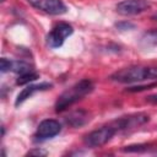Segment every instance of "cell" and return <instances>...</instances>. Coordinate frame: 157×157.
Returning <instances> with one entry per match:
<instances>
[{
    "mask_svg": "<svg viewBox=\"0 0 157 157\" xmlns=\"http://www.w3.org/2000/svg\"><path fill=\"white\" fill-rule=\"evenodd\" d=\"M119 83H135L157 80V65H132L113 72L109 77Z\"/></svg>",
    "mask_w": 157,
    "mask_h": 157,
    "instance_id": "6da1fadb",
    "label": "cell"
},
{
    "mask_svg": "<svg viewBox=\"0 0 157 157\" xmlns=\"http://www.w3.org/2000/svg\"><path fill=\"white\" fill-rule=\"evenodd\" d=\"M92 90H93V83L88 78H83V80L76 82L74 86L67 88L65 92H63L58 97L56 103H55V112L56 113H61V112L66 110L74 103L78 102L85 96L91 93Z\"/></svg>",
    "mask_w": 157,
    "mask_h": 157,
    "instance_id": "7a4b0ae2",
    "label": "cell"
},
{
    "mask_svg": "<svg viewBox=\"0 0 157 157\" xmlns=\"http://www.w3.org/2000/svg\"><path fill=\"white\" fill-rule=\"evenodd\" d=\"M115 132H117V130L110 124H108V125H104V126L87 134L83 139V142L87 147H91V148L101 147V146L105 145L108 141H110L112 137L115 135Z\"/></svg>",
    "mask_w": 157,
    "mask_h": 157,
    "instance_id": "3957f363",
    "label": "cell"
},
{
    "mask_svg": "<svg viewBox=\"0 0 157 157\" xmlns=\"http://www.w3.org/2000/svg\"><path fill=\"white\" fill-rule=\"evenodd\" d=\"M150 120L148 114L146 113H134L129 114L125 117H120L110 123V125L118 131H125V130H131L135 128H139L144 124H146Z\"/></svg>",
    "mask_w": 157,
    "mask_h": 157,
    "instance_id": "277c9868",
    "label": "cell"
},
{
    "mask_svg": "<svg viewBox=\"0 0 157 157\" xmlns=\"http://www.w3.org/2000/svg\"><path fill=\"white\" fill-rule=\"evenodd\" d=\"M74 32V28L71 25L66 23V22H60L58 25H55L52 31L48 33L47 36V44L55 49V48H59L63 45V43L65 42V39L71 36Z\"/></svg>",
    "mask_w": 157,
    "mask_h": 157,
    "instance_id": "5b68a950",
    "label": "cell"
},
{
    "mask_svg": "<svg viewBox=\"0 0 157 157\" xmlns=\"http://www.w3.org/2000/svg\"><path fill=\"white\" fill-rule=\"evenodd\" d=\"M151 7V4L147 0H121L117 4V12L124 16L139 15L145 12Z\"/></svg>",
    "mask_w": 157,
    "mask_h": 157,
    "instance_id": "8992f818",
    "label": "cell"
},
{
    "mask_svg": "<svg viewBox=\"0 0 157 157\" xmlns=\"http://www.w3.org/2000/svg\"><path fill=\"white\" fill-rule=\"evenodd\" d=\"M61 131V124L55 119H45L39 123L34 137L37 141H45L53 139Z\"/></svg>",
    "mask_w": 157,
    "mask_h": 157,
    "instance_id": "52a82bcc",
    "label": "cell"
},
{
    "mask_svg": "<svg viewBox=\"0 0 157 157\" xmlns=\"http://www.w3.org/2000/svg\"><path fill=\"white\" fill-rule=\"evenodd\" d=\"M27 2L49 15H63L67 11L63 0H27Z\"/></svg>",
    "mask_w": 157,
    "mask_h": 157,
    "instance_id": "ba28073f",
    "label": "cell"
},
{
    "mask_svg": "<svg viewBox=\"0 0 157 157\" xmlns=\"http://www.w3.org/2000/svg\"><path fill=\"white\" fill-rule=\"evenodd\" d=\"M53 87L52 83L49 82H40V83H37V85H28L26 86L18 94H17V98L15 101V105L18 107L21 103H23L26 99H28L29 97H32L36 92H40V91H45V90H50Z\"/></svg>",
    "mask_w": 157,
    "mask_h": 157,
    "instance_id": "9c48e42d",
    "label": "cell"
},
{
    "mask_svg": "<svg viewBox=\"0 0 157 157\" xmlns=\"http://www.w3.org/2000/svg\"><path fill=\"white\" fill-rule=\"evenodd\" d=\"M88 114L87 112L80 109V110H75L72 113H70L67 117H66V123L72 126V128H77V126H81L83 125L87 120H88Z\"/></svg>",
    "mask_w": 157,
    "mask_h": 157,
    "instance_id": "30bf717a",
    "label": "cell"
},
{
    "mask_svg": "<svg viewBox=\"0 0 157 157\" xmlns=\"http://www.w3.org/2000/svg\"><path fill=\"white\" fill-rule=\"evenodd\" d=\"M32 66L23 61V60H11V64H10V71H13L16 74H25V72H28V71H32Z\"/></svg>",
    "mask_w": 157,
    "mask_h": 157,
    "instance_id": "8fae6325",
    "label": "cell"
},
{
    "mask_svg": "<svg viewBox=\"0 0 157 157\" xmlns=\"http://www.w3.org/2000/svg\"><path fill=\"white\" fill-rule=\"evenodd\" d=\"M140 43L144 47H155V45H157V29L145 32L141 37Z\"/></svg>",
    "mask_w": 157,
    "mask_h": 157,
    "instance_id": "7c38bea8",
    "label": "cell"
},
{
    "mask_svg": "<svg viewBox=\"0 0 157 157\" xmlns=\"http://www.w3.org/2000/svg\"><path fill=\"white\" fill-rule=\"evenodd\" d=\"M38 77H39V74L36 72L34 70H32V71L21 74V75L18 76V78L16 80V83H17V85H27V83H29V82H32V81H36Z\"/></svg>",
    "mask_w": 157,
    "mask_h": 157,
    "instance_id": "4fadbf2b",
    "label": "cell"
},
{
    "mask_svg": "<svg viewBox=\"0 0 157 157\" xmlns=\"http://www.w3.org/2000/svg\"><path fill=\"white\" fill-rule=\"evenodd\" d=\"M150 147V145H130V146H125V148H123L124 152H144L147 151Z\"/></svg>",
    "mask_w": 157,
    "mask_h": 157,
    "instance_id": "5bb4252c",
    "label": "cell"
},
{
    "mask_svg": "<svg viewBox=\"0 0 157 157\" xmlns=\"http://www.w3.org/2000/svg\"><path fill=\"white\" fill-rule=\"evenodd\" d=\"M115 27L119 31H130V29H134L135 28V25L131 23V22H129V21H123V22L115 23Z\"/></svg>",
    "mask_w": 157,
    "mask_h": 157,
    "instance_id": "9a60e30c",
    "label": "cell"
},
{
    "mask_svg": "<svg viewBox=\"0 0 157 157\" xmlns=\"http://www.w3.org/2000/svg\"><path fill=\"white\" fill-rule=\"evenodd\" d=\"M157 83H147V85H137V86H132V87H129L126 91L129 92H137V91H144V90H148L151 87H156Z\"/></svg>",
    "mask_w": 157,
    "mask_h": 157,
    "instance_id": "2e32d148",
    "label": "cell"
},
{
    "mask_svg": "<svg viewBox=\"0 0 157 157\" xmlns=\"http://www.w3.org/2000/svg\"><path fill=\"white\" fill-rule=\"evenodd\" d=\"M10 64H11V60L6 59V58H2L0 60V69H1V72H7L10 71Z\"/></svg>",
    "mask_w": 157,
    "mask_h": 157,
    "instance_id": "e0dca14e",
    "label": "cell"
},
{
    "mask_svg": "<svg viewBox=\"0 0 157 157\" xmlns=\"http://www.w3.org/2000/svg\"><path fill=\"white\" fill-rule=\"evenodd\" d=\"M27 155H29V156H33V155H36V156H44V155H47V152L37 148V150H31V151H28Z\"/></svg>",
    "mask_w": 157,
    "mask_h": 157,
    "instance_id": "ac0fdd59",
    "label": "cell"
},
{
    "mask_svg": "<svg viewBox=\"0 0 157 157\" xmlns=\"http://www.w3.org/2000/svg\"><path fill=\"white\" fill-rule=\"evenodd\" d=\"M146 101H147V102H150V103L157 104V93H155V94H151V96L146 97Z\"/></svg>",
    "mask_w": 157,
    "mask_h": 157,
    "instance_id": "d6986e66",
    "label": "cell"
}]
</instances>
